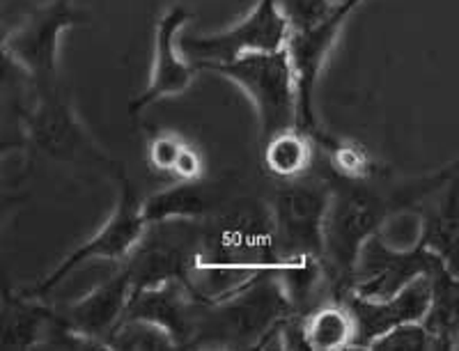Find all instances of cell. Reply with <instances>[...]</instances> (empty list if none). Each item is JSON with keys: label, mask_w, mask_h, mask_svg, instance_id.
<instances>
[{"label": "cell", "mask_w": 459, "mask_h": 351, "mask_svg": "<svg viewBox=\"0 0 459 351\" xmlns=\"http://www.w3.org/2000/svg\"><path fill=\"white\" fill-rule=\"evenodd\" d=\"M303 340L310 351L351 349L354 321L344 301L326 299L303 315Z\"/></svg>", "instance_id": "obj_18"}, {"label": "cell", "mask_w": 459, "mask_h": 351, "mask_svg": "<svg viewBox=\"0 0 459 351\" xmlns=\"http://www.w3.org/2000/svg\"><path fill=\"white\" fill-rule=\"evenodd\" d=\"M32 7V0H0V44H5L7 37L22 26Z\"/></svg>", "instance_id": "obj_25"}, {"label": "cell", "mask_w": 459, "mask_h": 351, "mask_svg": "<svg viewBox=\"0 0 459 351\" xmlns=\"http://www.w3.org/2000/svg\"><path fill=\"white\" fill-rule=\"evenodd\" d=\"M342 0H278L290 30H301L333 14Z\"/></svg>", "instance_id": "obj_22"}, {"label": "cell", "mask_w": 459, "mask_h": 351, "mask_svg": "<svg viewBox=\"0 0 459 351\" xmlns=\"http://www.w3.org/2000/svg\"><path fill=\"white\" fill-rule=\"evenodd\" d=\"M239 85L253 101L260 122V145L273 133L297 126V92L285 47L266 53H244L223 63H195Z\"/></svg>", "instance_id": "obj_3"}, {"label": "cell", "mask_w": 459, "mask_h": 351, "mask_svg": "<svg viewBox=\"0 0 459 351\" xmlns=\"http://www.w3.org/2000/svg\"><path fill=\"white\" fill-rule=\"evenodd\" d=\"M313 142L319 152L326 157L335 179H342V182H368V179L375 177V158L359 142L326 136L324 132H319L313 138Z\"/></svg>", "instance_id": "obj_19"}, {"label": "cell", "mask_w": 459, "mask_h": 351, "mask_svg": "<svg viewBox=\"0 0 459 351\" xmlns=\"http://www.w3.org/2000/svg\"><path fill=\"white\" fill-rule=\"evenodd\" d=\"M294 315L273 269L216 301H200L191 349H255L266 330Z\"/></svg>", "instance_id": "obj_2"}, {"label": "cell", "mask_w": 459, "mask_h": 351, "mask_svg": "<svg viewBox=\"0 0 459 351\" xmlns=\"http://www.w3.org/2000/svg\"><path fill=\"white\" fill-rule=\"evenodd\" d=\"M30 88H35L30 73L7 51L5 44H0V97H19Z\"/></svg>", "instance_id": "obj_23"}, {"label": "cell", "mask_w": 459, "mask_h": 351, "mask_svg": "<svg viewBox=\"0 0 459 351\" xmlns=\"http://www.w3.org/2000/svg\"><path fill=\"white\" fill-rule=\"evenodd\" d=\"M287 21L278 0H257L253 10L228 30L184 37L179 47L195 63H223L244 53H266L285 47Z\"/></svg>", "instance_id": "obj_9"}, {"label": "cell", "mask_w": 459, "mask_h": 351, "mask_svg": "<svg viewBox=\"0 0 459 351\" xmlns=\"http://www.w3.org/2000/svg\"><path fill=\"white\" fill-rule=\"evenodd\" d=\"M444 345L425 326V321H407L377 338L368 351H441Z\"/></svg>", "instance_id": "obj_21"}, {"label": "cell", "mask_w": 459, "mask_h": 351, "mask_svg": "<svg viewBox=\"0 0 459 351\" xmlns=\"http://www.w3.org/2000/svg\"><path fill=\"white\" fill-rule=\"evenodd\" d=\"M56 310L35 304L23 294L14 296L3 283V304H0V349H32L39 345L42 333Z\"/></svg>", "instance_id": "obj_15"}, {"label": "cell", "mask_w": 459, "mask_h": 351, "mask_svg": "<svg viewBox=\"0 0 459 351\" xmlns=\"http://www.w3.org/2000/svg\"><path fill=\"white\" fill-rule=\"evenodd\" d=\"M329 207L322 227V262L331 296L342 301L354 287L356 264L363 246L377 232L384 216L395 207V200L381 193L368 182L331 179Z\"/></svg>", "instance_id": "obj_1"}, {"label": "cell", "mask_w": 459, "mask_h": 351, "mask_svg": "<svg viewBox=\"0 0 459 351\" xmlns=\"http://www.w3.org/2000/svg\"><path fill=\"white\" fill-rule=\"evenodd\" d=\"M37 104L26 116V136L48 158L69 166L113 170L115 161L90 136L60 83L35 88Z\"/></svg>", "instance_id": "obj_5"}, {"label": "cell", "mask_w": 459, "mask_h": 351, "mask_svg": "<svg viewBox=\"0 0 459 351\" xmlns=\"http://www.w3.org/2000/svg\"><path fill=\"white\" fill-rule=\"evenodd\" d=\"M425 214L423 248L441 260L446 267L457 271V189L455 177L444 184V189L432 195V207Z\"/></svg>", "instance_id": "obj_17"}, {"label": "cell", "mask_w": 459, "mask_h": 351, "mask_svg": "<svg viewBox=\"0 0 459 351\" xmlns=\"http://www.w3.org/2000/svg\"><path fill=\"white\" fill-rule=\"evenodd\" d=\"M194 19V12L184 5L168 7L154 28V64L147 88L136 99L131 101L129 113L138 116L145 108L154 106L166 97H178L191 88L195 79V64L184 58L178 35L188 21Z\"/></svg>", "instance_id": "obj_11"}, {"label": "cell", "mask_w": 459, "mask_h": 351, "mask_svg": "<svg viewBox=\"0 0 459 351\" xmlns=\"http://www.w3.org/2000/svg\"><path fill=\"white\" fill-rule=\"evenodd\" d=\"M129 296L131 278L129 271L122 267L108 280L85 294L83 299L74 301L67 308L60 310L57 317L74 333L94 342L100 349H106V338L113 333L115 326L120 324Z\"/></svg>", "instance_id": "obj_13"}, {"label": "cell", "mask_w": 459, "mask_h": 351, "mask_svg": "<svg viewBox=\"0 0 459 351\" xmlns=\"http://www.w3.org/2000/svg\"><path fill=\"white\" fill-rule=\"evenodd\" d=\"M333 184L331 179H299L281 182L272 202L273 248L278 262L322 255V227Z\"/></svg>", "instance_id": "obj_6"}, {"label": "cell", "mask_w": 459, "mask_h": 351, "mask_svg": "<svg viewBox=\"0 0 459 351\" xmlns=\"http://www.w3.org/2000/svg\"><path fill=\"white\" fill-rule=\"evenodd\" d=\"M184 142L186 141L182 136H178V133H159V136L152 138L150 147H147V161H150L152 170L172 175Z\"/></svg>", "instance_id": "obj_24"}, {"label": "cell", "mask_w": 459, "mask_h": 351, "mask_svg": "<svg viewBox=\"0 0 459 351\" xmlns=\"http://www.w3.org/2000/svg\"><path fill=\"white\" fill-rule=\"evenodd\" d=\"M198 312L200 299L188 289V285L170 280V283L138 289L131 294L122 320H141L157 324L170 336L175 349H191L195 326H198Z\"/></svg>", "instance_id": "obj_12"}, {"label": "cell", "mask_w": 459, "mask_h": 351, "mask_svg": "<svg viewBox=\"0 0 459 351\" xmlns=\"http://www.w3.org/2000/svg\"><path fill=\"white\" fill-rule=\"evenodd\" d=\"M110 175L117 182V193H120L113 216L106 220V226L92 239H88L83 246L69 253L63 262L48 273L47 278L23 289V296H28V299H47L57 285L69 278L76 269H81L90 260H110V262L122 264L131 255V251L136 248V244L141 242V236L147 230L145 220L141 216V195H138L136 186H134V182H131V177L125 173L120 163H115Z\"/></svg>", "instance_id": "obj_4"}, {"label": "cell", "mask_w": 459, "mask_h": 351, "mask_svg": "<svg viewBox=\"0 0 459 351\" xmlns=\"http://www.w3.org/2000/svg\"><path fill=\"white\" fill-rule=\"evenodd\" d=\"M88 21V12L76 7V0H51L32 7L22 26L7 37L5 47L26 67L35 81V88L60 83L57 76L60 35Z\"/></svg>", "instance_id": "obj_8"}, {"label": "cell", "mask_w": 459, "mask_h": 351, "mask_svg": "<svg viewBox=\"0 0 459 351\" xmlns=\"http://www.w3.org/2000/svg\"><path fill=\"white\" fill-rule=\"evenodd\" d=\"M342 301L354 321L351 349H370L372 342L384 336L386 330L407 324V321H420L428 315V308L432 304V283H429V273H423L384 299H368V296L350 292Z\"/></svg>", "instance_id": "obj_10"}, {"label": "cell", "mask_w": 459, "mask_h": 351, "mask_svg": "<svg viewBox=\"0 0 459 351\" xmlns=\"http://www.w3.org/2000/svg\"><path fill=\"white\" fill-rule=\"evenodd\" d=\"M106 349L120 351H161L175 349L170 336L157 324L141 320H122L106 338Z\"/></svg>", "instance_id": "obj_20"}, {"label": "cell", "mask_w": 459, "mask_h": 351, "mask_svg": "<svg viewBox=\"0 0 459 351\" xmlns=\"http://www.w3.org/2000/svg\"><path fill=\"white\" fill-rule=\"evenodd\" d=\"M221 200L212 193L204 179H179L168 189L141 200V216L145 226L166 220H204Z\"/></svg>", "instance_id": "obj_14"}, {"label": "cell", "mask_w": 459, "mask_h": 351, "mask_svg": "<svg viewBox=\"0 0 459 351\" xmlns=\"http://www.w3.org/2000/svg\"><path fill=\"white\" fill-rule=\"evenodd\" d=\"M360 3L363 0H342L338 10L326 16L324 21L301 28V30H287L285 53L292 69L294 92H297V126L310 138L322 132L317 113H315V92H317L319 76L338 42L342 26Z\"/></svg>", "instance_id": "obj_7"}, {"label": "cell", "mask_w": 459, "mask_h": 351, "mask_svg": "<svg viewBox=\"0 0 459 351\" xmlns=\"http://www.w3.org/2000/svg\"><path fill=\"white\" fill-rule=\"evenodd\" d=\"M260 147L266 173L273 175L278 182H290V179L308 175L313 168L315 152H317L313 138L301 132L299 126L273 133Z\"/></svg>", "instance_id": "obj_16"}, {"label": "cell", "mask_w": 459, "mask_h": 351, "mask_svg": "<svg viewBox=\"0 0 459 351\" xmlns=\"http://www.w3.org/2000/svg\"><path fill=\"white\" fill-rule=\"evenodd\" d=\"M172 175H178V179H203L204 177V158L203 154L195 150L194 145L184 142L182 152H179L178 163Z\"/></svg>", "instance_id": "obj_26"}]
</instances>
